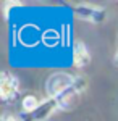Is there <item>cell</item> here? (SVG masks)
Here are the masks:
<instances>
[{"label": "cell", "mask_w": 118, "mask_h": 121, "mask_svg": "<svg viewBox=\"0 0 118 121\" xmlns=\"http://www.w3.org/2000/svg\"><path fill=\"white\" fill-rule=\"evenodd\" d=\"M74 78L76 76L70 74V73H63V71H58V73H54L52 76H49L45 82L47 99H57L66 91H70L74 84Z\"/></svg>", "instance_id": "obj_1"}, {"label": "cell", "mask_w": 118, "mask_h": 121, "mask_svg": "<svg viewBox=\"0 0 118 121\" xmlns=\"http://www.w3.org/2000/svg\"><path fill=\"white\" fill-rule=\"evenodd\" d=\"M74 15L81 21L92 23V24H100L107 18V11L99 5H91V3H79L74 7Z\"/></svg>", "instance_id": "obj_2"}, {"label": "cell", "mask_w": 118, "mask_h": 121, "mask_svg": "<svg viewBox=\"0 0 118 121\" xmlns=\"http://www.w3.org/2000/svg\"><path fill=\"white\" fill-rule=\"evenodd\" d=\"M19 89V84L16 76L10 71H3L0 74V97L3 102H10L16 97Z\"/></svg>", "instance_id": "obj_3"}, {"label": "cell", "mask_w": 118, "mask_h": 121, "mask_svg": "<svg viewBox=\"0 0 118 121\" xmlns=\"http://www.w3.org/2000/svg\"><path fill=\"white\" fill-rule=\"evenodd\" d=\"M57 110H60L57 100L55 99H45L41 102L36 112L29 113V115H23V118H24V121H47Z\"/></svg>", "instance_id": "obj_4"}, {"label": "cell", "mask_w": 118, "mask_h": 121, "mask_svg": "<svg viewBox=\"0 0 118 121\" xmlns=\"http://www.w3.org/2000/svg\"><path fill=\"white\" fill-rule=\"evenodd\" d=\"M91 63V53L84 42L78 40L73 45V66L74 68H84Z\"/></svg>", "instance_id": "obj_5"}, {"label": "cell", "mask_w": 118, "mask_h": 121, "mask_svg": "<svg viewBox=\"0 0 118 121\" xmlns=\"http://www.w3.org/2000/svg\"><path fill=\"white\" fill-rule=\"evenodd\" d=\"M78 99H79V94L71 87L70 91H66L65 94H62V95L57 97L55 100H57V103H58V108H60V110H71Z\"/></svg>", "instance_id": "obj_6"}, {"label": "cell", "mask_w": 118, "mask_h": 121, "mask_svg": "<svg viewBox=\"0 0 118 121\" xmlns=\"http://www.w3.org/2000/svg\"><path fill=\"white\" fill-rule=\"evenodd\" d=\"M39 105H41V100L37 99L36 95H32V94L24 95L23 100H21V108H23L24 115H29V113L36 112L37 108H39Z\"/></svg>", "instance_id": "obj_7"}, {"label": "cell", "mask_w": 118, "mask_h": 121, "mask_svg": "<svg viewBox=\"0 0 118 121\" xmlns=\"http://www.w3.org/2000/svg\"><path fill=\"white\" fill-rule=\"evenodd\" d=\"M0 121H19V120H18V118H15L13 115H8V113H5V115L2 116V120H0Z\"/></svg>", "instance_id": "obj_8"}, {"label": "cell", "mask_w": 118, "mask_h": 121, "mask_svg": "<svg viewBox=\"0 0 118 121\" xmlns=\"http://www.w3.org/2000/svg\"><path fill=\"white\" fill-rule=\"evenodd\" d=\"M113 63L118 66V52H117V55H115V60H113Z\"/></svg>", "instance_id": "obj_9"}]
</instances>
